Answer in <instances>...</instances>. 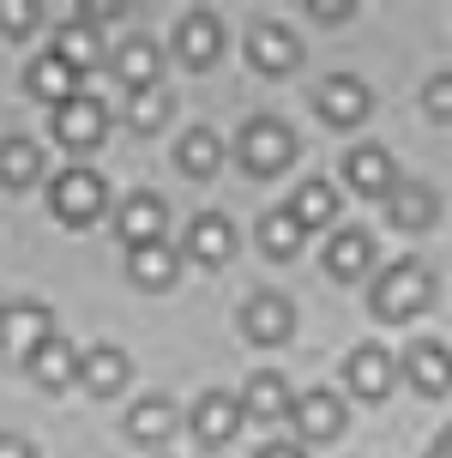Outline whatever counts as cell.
I'll list each match as a JSON object with an SVG mask.
<instances>
[{
    "label": "cell",
    "mask_w": 452,
    "mask_h": 458,
    "mask_svg": "<svg viewBox=\"0 0 452 458\" xmlns=\"http://www.w3.org/2000/svg\"><path fill=\"white\" fill-rule=\"evenodd\" d=\"M79 374H85V356H79L67 338H48L43 350L30 356V380H37L43 392H67Z\"/></svg>",
    "instance_id": "d6986e66"
},
{
    "label": "cell",
    "mask_w": 452,
    "mask_h": 458,
    "mask_svg": "<svg viewBox=\"0 0 452 458\" xmlns=\"http://www.w3.org/2000/svg\"><path fill=\"white\" fill-rule=\"evenodd\" d=\"M308 13H314V24H350L356 19L350 0H308Z\"/></svg>",
    "instance_id": "836d02e7"
},
{
    "label": "cell",
    "mask_w": 452,
    "mask_h": 458,
    "mask_svg": "<svg viewBox=\"0 0 452 458\" xmlns=\"http://www.w3.org/2000/svg\"><path fill=\"white\" fill-rule=\"evenodd\" d=\"M405 374H410V386H416V392L447 398V392H452V350H447V344H434V338L410 344V350H405Z\"/></svg>",
    "instance_id": "9a60e30c"
},
{
    "label": "cell",
    "mask_w": 452,
    "mask_h": 458,
    "mask_svg": "<svg viewBox=\"0 0 452 458\" xmlns=\"http://www.w3.org/2000/svg\"><path fill=\"white\" fill-rule=\"evenodd\" d=\"M302 242H308V229L295 224L290 206L260 217V253H271V259H295V253H302Z\"/></svg>",
    "instance_id": "4316f807"
},
{
    "label": "cell",
    "mask_w": 452,
    "mask_h": 458,
    "mask_svg": "<svg viewBox=\"0 0 452 458\" xmlns=\"http://www.w3.org/2000/svg\"><path fill=\"white\" fill-rule=\"evenodd\" d=\"M242 163H248V175H277V169H290L295 163V133L277 121V114H260L242 127Z\"/></svg>",
    "instance_id": "277c9868"
},
{
    "label": "cell",
    "mask_w": 452,
    "mask_h": 458,
    "mask_svg": "<svg viewBox=\"0 0 452 458\" xmlns=\"http://www.w3.org/2000/svg\"><path fill=\"white\" fill-rule=\"evenodd\" d=\"M79 19H85V24H109V19H121V6H109V0H97V6H85V13H79Z\"/></svg>",
    "instance_id": "e575fe53"
},
{
    "label": "cell",
    "mask_w": 452,
    "mask_h": 458,
    "mask_svg": "<svg viewBox=\"0 0 452 458\" xmlns=\"http://www.w3.org/2000/svg\"><path fill=\"white\" fill-rule=\"evenodd\" d=\"M242 332H248L253 344H290V332H295V308L284 296H271V290H260V296L242 308Z\"/></svg>",
    "instance_id": "4fadbf2b"
},
{
    "label": "cell",
    "mask_w": 452,
    "mask_h": 458,
    "mask_svg": "<svg viewBox=\"0 0 452 458\" xmlns=\"http://www.w3.org/2000/svg\"><path fill=\"white\" fill-rule=\"evenodd\" d=\"M79 79H85V72H72L67 61L48 48V55H37V61H30V72H24V91L43 97L48 109H67L72 97H85V91H79Z\"/></svg>",
    "instance_id": "30bf717a"
},
{
    "label": "cell",
    "mask_w": 452,
    "mask_h": 458,
    "mask_svg": "<svg viewBox=\"0 0 452 458\" xmlns=\"http://www.w3.org/2000/svg\"><path fill=\"white\" fill-rule=\"evenodd\" d=\"M429 458H452V428H447V435H440V440L429 446Z\"/></svg>",
    "instance_id": "74e56055"
},
{
    "label": "cell",
    "mask_w": 452,
    "mask_h": 458,
    "mask_svg": "<svg viewBox=\"0 0 452 458\" xmlns=\"http://www.w3.org/2000/svg\"><path fill=\"white\" fill-rule=\"evenodd\" d=\"M127 277H133L139 290H169L181 277V253L169 242H151V248H133L127 253Z\"/></svg>",
    "instance_id": "7402d4cb"
},
{
    "label": "cell",
    "mask_w": 452,
    "mask_h": 458,
    "mask_svg": "<svg viewBox=\"0 0 452 458\" xmlns=\"http://www.w3.org/2000/svg\"><path fill=\"white\" fill-rule=\"evenodd\" d=\"M121 242H127V253L151 248V242H169V206H163L158 193L121 199Z\"/></svg>",
    "instance_id": "9c48e42d"
},
{
    "label": "cell",
    "mask_w": 452,
    "mask_h": 458,
    "mask_svg": "<svg viewBox=\"0 0 452 458\" xmlns=\"http://www.w3.org/2000/svg\"><path fill=\"white\" fill-rule=\"evenodd\" d=\"M175 163H181L187 182H211V175L224 169V139H217V127H193V133L181 139Z\"/></svg>",
    "instance_id": "cb8c5ba5"
},
{
    "label": "cell",
    "mask_w": 452,
    "mask_h": 458,
    "mask_svg": "<svg viewBox=\"0 0 452 458\" xmlns=\"http://www.w3.org/2000/svg\"><path fill=\"white\" fill-rule=\"evenodd\" d=\"M115 79L127 85V91H151L163 85V48L151 37H127V43L115 48Z\"/></svg>",
    "instance_id": "e0dca14e"
},
{
    "label": "cell",
    "mask_w": 452,
    "mask_h": 458,
    "mask_svg": "<svg viewBox=\"0 0 452 458\" xmlns=\"http://www.w3.org/2000/svg\"><path fill=\"white\" fill-rule=\"evenodd\" d=\"M295 61H302V43H295V30H284L277 19H266V24L248 30V67L253 72L277 79V72H295Z\"/></svg>",
    "instance_id": "8992f818"
},
{
    "label": "cell",
    "mask_w": 452,
    "mask_h": 458,
    "mask_svg": "<svg viewBox=\"0 0 452 458\" xmlns=\"http://www.w3.org/2000/svg\"><path fill=\"white\" fill-rule=\"evenodd\" d=\"M295 428H302V440H332L344 428V404L332 398V392H308V398H295Z\"/></svg>",
    "instance_id": "d4e9b609"
},
{
    "label": "cell",
    "mask_w": 452,
    "mask_h": 458,
    "mask_svg": "<svg viewBox=\"0 0 452 458\" xmlns=\"http://www.w3.org/2000/svg\"><path fill=\"white\" fill-rule=\"evenodd\" d=\"M242 416H248V422H290L295 416L290 386H284L271 368H260V374L248 380V392H242Z\"/></svg>",
    "instance_id": "ac0fdd59"
},
{
    "label": "cell",
    "mask_w": 452,
    "mask_h": 458,
    "mask_svg": "<svg viewBox=\"0 0 452 458\" xmlns=\"http://www.w3.org/2000/svg\"><path fill=\"white\" fill-rule=\"evenodd\" d=\"M55 338V320H48L43 301H13V308H0V356H13V362L30 368V356Z\"/></svg>",
    "instance_id": "3957f363"
},
{
    "label": "cell",
    "mask_w": 452,
    "mask_h": 458,
    "mask_svg": "<svg viewBox=\"0 0 452 458\" xmlns=\"http://www.w3.org/2000/svg\"><path fill=\"white\" fill-rule=\"evenodd\" d=\"M175 55L187 67H211L217 55H224V19L217 13H187L175 24Z\"/></svg>",
    "instance_id": "5bb4252c"
},
{
    "label": "cell",
    "mask_w": 452,
    "mask_h": 458,
    "mask_svg": "<svg viewBox=\"0 0 452 458\" xmlns=\"http://www.w3.org/2000/svg\"><path fill=\"white\" fill-rule=\"evenodd\" d=\"M187 253H193L200 266H224L229 253H235V229H229L224 211H200V217L187 224Z\"/></svg>",
    "instance_id": "ffe728a7"
},
{
    "label": "cell",
    "mask_w": 452,
    "mask_h": 458,
    "mask_svg": "<svg viewBox=\"0 0 452 458\" xmlns=\"http://www.w3.org/2000/svg\"><path fill=\"white\" fill-rule=\"evenodd\" d=\"M290 211H295V224H302V229H326L332 217H338V187H332V182H302V187H295V199H290Z\"/></svg>",
    "instance_id": "83f0119b"
},
{
    "label": "cell",
    "mask_w": 452,
    "mask_h": 458,
    "mask_svg": "<svg viewBox=\"0 0 452 458\" xmlns=\"http://www.w3.org/2000/svg\"><path fill=\"white\" fill-rule=\"evenodd\" d=\"M169 109H175L169 85H151V91H127V127H133V133H158L163 121H169Z\"/></svg>",
    "instance_id": "4dcf8cb0"
},
{
    "label": "cell",
    "mask_w": 452,
    "mask_h": 458,
    "mask_svg": "<svg viewBox=\"0 0 452 458\" xmlns=\"http://www.w3.org/2000/svg\"><path fill=\"white\" fill-rule=\"evenodd\" d=\"M434 217H440L434 187H422V182H398V187H392V199H386V224H392V229L416 235V229H434Z\"/></svg>",
    "instance_id": "2e32d148"
},
{
    "label": "cell",
    "mask_w": 452,
    "mask_h": 458,
    "mask_svg": "<svg viewBox=\"0 0 452 458\" xmlns=\"http://www.w3.org/2000/svg\"><path fill=\"white\" fill-rule=\"evenodd\" d=\"M422 109L434 121H452V72H434L429 85H422Z\"/></svg>",
    "instance_id": "d6a6232c"
},
{
    "label": "cell",
    "mask_w": 452,
    "mask_h": 458,
    "mask_svg": "<svg viewBox=\"0 0 452 458\" xmlns=\"http://www.w3.org/2000/svg\"><path fill=\"white\" fill-rule=\"evenodd\" d=\"M103 206H109V193H103V175H90V169H67V175H55V187H48V211L72 229L97 224Z\"/></svg>",
    "instance_id": "7a4b0ae2"
},
{
    "label": "cell",
    "mask_w": 452,
    "mask_h": 458,
    "mask_svg": "<svg viewBox=\"0 0 452 458\" xmlns=\"http://www.w3.org/2000/svg\"><path fill=\"white\" fill-rule=\"evenodd\" d=\"M175 422H181V411L169 398H139L133 411H127V435H133L139 446H158V440L175 435Z\"/></svg>",
    "instance_id": "484cf974"
},
{
    "label": "cell",
    "mask_w": 452,
    "mask_h": 458,
    "mask_svg": "<svg viewBox=\"0 0 452 458\" xmlns=\"http://www.w3.org/2000/svg\"><path fill=\"white\" fill-rule=\"evenodd\" d=\"M0 458H37V453H30V440H19V435H0Z\"/></svg>",
    "instance_id": "d590c367"
},
{
    "label": "cell",
    "mask_w": 452,
    "mask_h": 458,
    "mask_svg": "<svg viewBox=\"0 0 452 458\" xmlns=\"http://www.w3.org/2000/svg\"><path fill=\"white\" fill-rule=\"evenodd\" d=\"M344 175H350V187H356L362 199H392V187H398V169H392L386 145H356L344 157Z\"/></svg>",
    "instance_id": "ba28073f"
},
{
    "label": "cell",
    "mask_w": 452,
    "mask_h": 458,
    "mask_svg": "<svg viewBox=\"0 0 452 458\" xmlns=\"http://www.w3.org/2000/svg\"><path fill=\"white\" fill-rule=\"evenodd\" d=\"M37 19H43L37 0H0V37H30Z\"/></svg>",
    "instance_id": "1f68e13d"
},
{
    "label": "cell",
    "mask_w": 452,
    "mask_h": 458,
    "mask_svg": "<svg viewBox=\"0 0 452 458\" xmlns=\"http://www.w3.org/2000/svg\"><path fill=\"white\" fill-rule=\"evenodd\" d=\"M85 392H97V398H115V392L133 380V362H127V350H115V344H97V350H85Z\"/></svg>",
    "instance_id": "44dd1931"
},
{
    "label": "cell",
    "mask_w": 452,
    "mask_h": 458,
    "mask_svg": "<svg viewBox=\"0 0 452 458\" xmlns=\"http://www.w3.org/2000/svg\"><path fill=\"white\" fill-rule=\"evenodd\" d=\"M314 109H320L326 127H362L368 109H374V91L362 79H350V72H332V79L314 85Z\"/></svg>",
    "instance_id": "5b68a950"
},
{
    "label": "cell",
    "mask_w": 452,
    "mask_h": 458,
    "mask_svg": "<svg viewBox=\"0 0 452 458\" xmlns=\"http://www.w3.org/2000/svg\"><path fill=\"white\" fill-rule=\"evenodd\" d=\"M368 266H374V235H368V229H338L332 248H326V272L344 277V284H356Z\"/></svg>",
    "instance_id": "603a6c76"
},
{
    "label": "cell",
    "mask_w": 452,
    "mask_h": 458,
    "mask_svg": "<svg viewBox=\"0 0 452 458\" xmlns=\"http://www.w3.org/2000/svg\"><path fill=\"white\" fill-rule=\"evenodd\" d=\"M242 422H248L242 416V398H229V392H205L200 404H193V440L200 446H229Z\"/></svg>",
    "instance_id": "7c38bea8"
},
{
    "label": "cell",
    "mask_w": 452,
    "mask_h": 458,
    "mask_svg": "<svg viewBox=\"0 0 452 458\" xmlns=\"http://www.w3.org/2000/svg\"><path fill=\"white\" fill-rule=\"evenodd\" d=\"M109 133V109L97 103V97H72L67 109H55V139L67 145V151H97Z\"/></svg>",
    "instance_id": "52a82bcc"
},
{
    "label": "cell",
    "mask_w": 452,
    "mask_h": 458,
    "mask_svg": "<svg viewBox=\"0 0 452 458\" xmlns=\"http://www.w3.org/2000/svg\"><path fill=\"white\" fill-rule=\"evenodd\" d=\"M55 55H61L72 72H90L103 61V43H97V30L79 19V24H67V30H55Z\"/></svg>",
    "instance_id": "f546056e"
},
{
    "label": "cell",
    "mask_w": 452,
    "mask_h": 458,
    "mask_svg": "<svg viewBox=\"0 0 452 458\" xmlns=\"http://www.w3.org/2000/svg\"><path fill=\"white\" fill-rule=\"evenodd\" d=\"M260 458H308V453H302V446H290V440H277V446H266Z\"/></svg>",
    "instance_id": "8d00e7d4"
},
{
    "label": "cell",
    "mask_w": 452,
    "mask_h": 458,
    "mask_svg": "<svg viewBox=\"0 0 452 458\" xmlns=\"http://www.w3.org/2000/svg\"><path fill=\"white\" fill-rule=\"evenodd\" d=\"M429 301H434V277H429V266H416V259L386 266L380 284H374V314H380V320H392V326L416 320Z\"/></svg>",
    "instance_id": "6da1fadb"
},
{
    "label": "cell",
    "mask_w": 452,
    "mask_h": 458,
    "mask_svg": "<svg viewBox=\"0 0 452 458\" xmlns=\"http://www.w3.org/2000/svg\"><path fill=\"white\" fill-rule=\"evenodd\" d=\"M344 386L356 392L362 404H380L386 392H392V356H386L380 344H362V350H350V362H344Z\"/></svg>",
    "instance_id": "8fae6325"
},
{
    "label": "cell",
    "mask_w": 452,
    "mask_h": 458,
    "mask_svg": "<svg viewBox=\"0 0 452 458\" xmlns=\"http://www.w3.org/2000/svg\"><path fill=\"white\" fill-rule=\"evenodd\" d=\"M43 175V151L30 139H0V182L6 187H30Z\"/></svg>",
    "instance_id": "f1b7e54d"
}]
</instances>
